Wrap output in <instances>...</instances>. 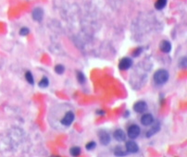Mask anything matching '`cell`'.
Segmentation results:
<instances>
[{"label": "cell", "mask_w": 187, "mask_h": 157, "mask_svg": "<svg viewBox=\"0 0 187 157\" xmlns=\"http://www.w3.org/2000/svg\"><path fill=\"white\" fill-rule=\"evenodd\" d=\"M134 64V61L131 57H124L119 63V69L120 70H127L129 69Z\"/></svg>", "instance_id": "5b68a950"}, {"label": "cell", "mask_w": 187, "mask_h": 157, "mask_svg": "<svg viewBox=\"0 0 187 157\" xmlns=\"http://www.w3.org/2000/svg\"><path fill=\"white\" fill-rule=\"evenodd\" d=\"M141 123L147 127V126H151L154 123V116L151 114H146L141 117Z\"/></svg>", "instance_id": "9c48e42d"}, {"label": "cell", "mask_w": 187, "mask_h": 157, "mask_svg": "<svg viewBox=\"0 0 187 157\" xmlns=\"http://www.w3.org/2000/svg\"><path fill=\"white\" fill-rule=\"evenodd\" d=\"M167 2H168V0H157V1H156V3H155L156 9L162 10V9L166 7Z\"/></svg>", "instance_id": "4fadbf2b"}, {"label": "cell", "mask_w": 187, "mask_h": 157, "mask_svg": "<svg viewBox=\"0 0 187 157\" xmlns=\"http://www.w3.org/2000/svg\"><path fill=\"white\" fill-rule=\"evenodd\" d=\"M55 71L57 74H59V75H61V74H63L64 71H65V67L63 65H60V64H58L55 67Z\"/></svg>", "instance_id": "d6986e66"}, {"label": "cell", "mask_w": 187, "mask_h": 157, "mask_svg": "<svg viewBox=\"0 0 187 157\" xmlns=\"http://www.w3.org/2000/svg\"><path fill=\"white\" fill-rule=\"evenodd\" d=\"M114 154L116 156H125V155H127V152L124 151L120 146H118V147L115 148Z\"/></svg>", "instance_id": "5bb4252c"}, {"label": "cell", "mask_w": 187, "mask_h": 157, "mask_svg": "<svg viewBox=\"0 0 187 157\" xmlns=\"http://www.w3.org/2000/svg\"><path fill=\"white\" fill-rule=\"evenodd\" d=\"M39 87H41V88H46V87H48V85H49V80H48V78L47 77H43L42 78V80L39 81Z\"/></svg>", "instance_id": "9a60e30c"}, {"label": "cell", "mask_w": 187, "mask_h": 157, "mask_svg": "<svg viewBox=\"0 0 187 157\" xmlns=\"http://www.w3.org/2000/svg\"><path fill=\"white\" fill-rule=\"evenodd\" d=\"M147 104L145 101H139L134 104V110L138 114H143L147 110Z\"/></svg>", "instance_id": "8992f818"}, {"label": "cell", "mask_w": 187, "mask_h": 157, "mask_svg": "<svg viewBox=\"0 0 187 157\" xmlns=\"http://www.w3.org/2000/svg\"><path fill=\"white\" fill-rule=\"evenodd\" d=\"M96 147V143L95 141H89V142L85 145V148H86L87 151H92Z\"/></svg>", "instance_id": "ffe728a7"}, {"label": "cell", "mask_w": 187, "mask_h": 157, "mask_svg": "<svg viewBox=\"0 0 187 157\" xmlns=\"http://www.w3.org/2000/svg\"><path fill=\"white\" fill-rule=\"evenodd\" d=\"M159 130H160V125H159V123H157L156 125H154L148 131L146 132V137H147V138H150V137L154 136L155 134H157Z\"/></svg>", "instance_id": "7c38bea8"}, {"label": "cell", "mask_w": 187, "mask_h": 157, "mask_svg": "<svg viewBox=\"0 0 187 157\" xmlns=\"http://www.w3.org/2000/svg\"><path fill=\"white\" fill-rule=\"evenodd\" d=\"M179 67H180L181 69H186V67H187V59H186V57H184L180 61H179Z\"/></svg>", "instance_id": "7402d4cb"}, {"label": "cell", "mask_w": 187, "mask_h": 157, "mask_svg": "<svg viewBox=\"0 0 187 157\" xmlns=\"http://www.w3.org/2000/svg\"><path fill=\"white\" fill-rule=\"evenodd\" d=\"M113 137H114V139L117 140V141H124L126 140V134L125 132H124L122 129H116L113 133Z\"/></svg>", "instance_id": "30bf717a"}, {"label": "cell", "mask_w": 187, "mask_h": 157, "mask_svg": "<svg viewBox=\"0 0 187 157\" xmlns=\"http://www.w3.org/2000/svg\"><path fill=\"white\" fill-rule=\"evenodd\" d=\"M143 52V48H141V47H139V48H137L136 50H134V52H132V57H139L140 55H141V53Z\"/></svg>", "instance_id": "603a6c76"}, {"label": "cell", "mask_w": 187, "mask_h": 157, "mask_svg": "<svg viewBox=\"0 0 187 157\" xmlns=\"http://www.w3.org/2000/svg\"><path fill=\"white\" fill-rule=\"evenodd\" d=\"M126 151L127 152H130V154H135L139 151V146L138 144L135 142L134 140H128L126 142Z\"/></svg>", "instance_id": "52a82bcc"}, {"label": "cell", "mask_w": 187, "mask_h": 157, "mask_svg": "<svg viewBox=\"0 0 187 157\" xmlns=\"http://www.w3.org/2000/svg\"><path fill=\"white\" fill-rule=\"evenodd\" d=\"M98 138H99L100 143L102 144V145H104V146H107V145H108V144L110 143V140H111L110 135L108 134L107 131H105V130L99 131Z\"/></svg>", "instance_id": "277c9868"}, {"label": "cell", "mask_w": 187, "mask_h": 157, "mask_svg": "<svg viewBox=\"0 0 187 157\" xmlns=\"http://www.w3.org/2000/svg\"><path fill=\"white\" fill-rule=\"evenodd\" d=\"M74 119H75V115L73 114V112L69 111L68 113H66L64 117L61 119V124L66 126V127H69V126H71L73 123Z\"/></svg>", "instance_id": "3957f363"}, {"label": "cell", "mask_w": 187, "mask_h": 157, "mask_svg": "<svg viewBox=\"0 0 187 157\" xmlns=\"http://www.w3.org/2000/svg\"><path fill=\"white\" fill-rule=\"evenodd\" d=\"M170 78V74L166 69H158L153 76L154 82L157 85H164Z\"/></svg>", "instance_id": "6da1fadb"}, {"label": "cell", "mask_w": 187, "mask_h": 157, "mask_svg": "<svg viewBox=\"0 0 187 157\" xmlns=\"http://www.w3.org/2000/svg\"><path fill=\"white\" fill-rule=\"evenodd\" d=\"M140 133H141V129L137 125H132L128 128V137L132 140H135L136 138H138Z\"/></svg>", "instance_id": "7a4b0ae2"}, {"label": "cell", "mask_w": 187, "mask_h": 157, "mask_svg": "<svg viewBox=\"0 0 187 157\" xmlns=\"http://www.w3.org/2000/svg\"><path fill=\"white\" fill-rule=\"evenodd\" d=\"M25 78L30 84H32V85L34 84V78H33V74L31 71H27L25 73Z\"/></svg>", "instance_id": "2e32d148"}, {"label": "cell", "mask_w": 187, "mask_h": 157, "mask_svg": "<svg viewBox=\"0 0 187 157\" xmlns=\"http://www.w3.org/2000/svg\"><path fill=\"white\" fill-rule=\"evenodd\" d=\"M69 152H71V154L72 156H78L81 154V148L74 146V147H72L71 150H69Z\"/></svg>", "instance_id": "ac0fdd59"}, {"label": "cell", "mask_w": 187, "mask_h": 157, "mask_svg": "<svg viewBox=\"0 0 187 157\" xmlns=\"http://www.w3.org/2000/svg\"><path fill=\"white\" fill-rule=\"evenodd\" d=\"M33 19L35 21H41L44 18V10L41 7H35L32 12Z\"/></svg>", "instance_id": "ba28073f"}, {"label": "cell", "mask_w": 187, "mask_h": 157, "mask_svg": "<svg viewBox=\"0 0 187 157\" xmlns=\"http://www.w3.org/2000/svg\"><path fill=\"white\" fill-rule=\"evenodd\" d=\"M96 114H97V115H101V116H103L104 114H105V112H104V111H101V110H98V111H96Z\"/></svg>", "instance_id": "cb8c5ba5"}, {"label": "cell", "mask_w": 187, "mask_h": 157, "mask_svg": "<svg viewBox=\"0 0 187 157\" xmlns=\"http://www.w3.org/2000/svg\"><path fill=\"white\" fill-rule=\"evenodd\" d=\"M159 49L161 50L162 53H165V54H168L170 52L171 50V44L167 40H163L160 45H159Z\"/></svg>", "instance_id": "8fae6325"}, {"label": "cell", "mask_w": 187, "mask_h": 157, "mask_svg": "<svg viewBox=\"0 0 187 157\" xmlns=\"http://www.w3.org/2000/svg\"><path fill=\"white\" fill-rule=\"evenodd\" d=\"M76 77H77V80H78V81H79L80 84H83L85 82V76L83 75V72L77 71L76 72Z\"/></svg>", "instance_id": "e0dca14e"}, {"label": "cell", "mask_w": 187, "mask_h": 157, "mask_svg": "<svg viewBox=\"0 0 187 157\" xmlns=\"http://www.w3.org/2000/svg\"><path fill=\"white\" fill-rule=\"evenodd\" d=\"M30 33V30L27 27H22V28L19 30V35L21 36H27Z\"/></svg>", "instance_id": "44dd1931"}]
</instances>
